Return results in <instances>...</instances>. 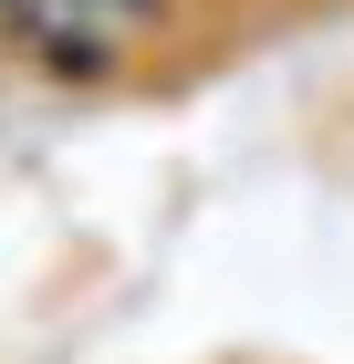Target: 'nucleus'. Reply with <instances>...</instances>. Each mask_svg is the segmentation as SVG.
<instances>
[{"label":"nucleus","mask_w":354,"mask_h":364,"mask_svg":"<svg viewBox=\"0 0 354 364\" xmlns=\"http://www.w3.org/2000/svg\"><path fill=\"white\" fill-rule=\"evenodd\" d=\"M63 11H73V21H94V31H125V21H146L157 0H63Z\"/></svg>","instance_id":"obj_1"}]
</instances>
